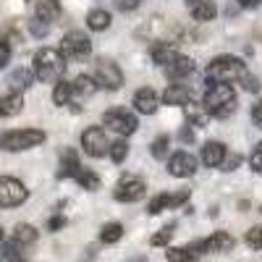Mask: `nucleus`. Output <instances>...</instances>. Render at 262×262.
Segmentation results:
<instances>
[{"label": "nucleus", "mask_w": 262, "mask_h": 262, "mask_svg": "<svg viewBox=\"0 0 262 262\" xmlns=\"http://www.w3.org/2000/svg\"><path fill=\"white\" fill-rule=\"evenodd\" d=\"M24 107V95L21 92H11L0 97V116H16Z\"/></svg>", "instance_id": "22"}, {"label": "nucleus", "mask_w": 262, "mask_h": 262, "mask_svg": "<svg viewBox=\"0 0 262 262\" xmlns=\"http://www.w3.org/2000/svg\"><path fill=\"white\" fill-rule=\"evenodd\" d=\"M32 79H34V74H32L29 69H16V71L8 76V84H11L13 92H21V90H27V86L32 84Z\"/></svg>", "instance_id": "27"}, {"label": "nucleus", "mask_w": 262, "mask_h": 262, "mask_svg": "<svg viewBox=\"0 0 262 262\" xmlns=\"http://www.w3.org/2000/svg\"><path fill=\"white\" fill-rule=\"evenodd\" d=\"M163 210H168V194H158V196H152L149 205H147V212H149V215H160Z\"/></svg>", "instance_id": "35"}, {"label": "nucleus", "mask_w": 262, "mask_h": 262, "mask_svg": "<svg viewBox=\"0 0 262 262\" xmlns=\"http://www.w3.org/2000/svg\"><path fill=\"white\" fill-rule=\"evenodd\" d=\"M252 121H254V126H259L262 128V97L257 100V105L252 107Z\"/></svg>", "instance_id": "44"}, {"label": "nucleus", "mask_w": 262, "mask_h": 262, "mask_svg": "<svg viewBox=\"0 0 262 262\" xmlns=\"http://www.w3.org/2000/svg\"><path fill=\"white\" fill-rule=\"evenodd\" d=\"M66 226V217L63 215H55V217H50L48 221V231H60Z\"/></svg>", "instance_id": "45"}, {"label": "nucleus", "mask_w": 262, "mask_h": 262, "mask_svg": "<svg viewBox=\"0 0 262 262\" xmlns=\"http://www.w3.org/2000/svg\"><path fill=\"white\" fill-rule=\"evenodd\" d=\"M29 32H32L34 37H45V34L50 32V24H45V21H39V18H32V21H29Z\"/></svg>", "instance_id": "39"}, {"label": "nucleus", "mask_w": 262, "mask_h": 262, "mask_svg": "<svg viewBox=\"0 0 262 262\" xmlns=\"http://www.w3.org/2000/svg\"><path fill=\"white\" fill-rule=\"evenodd\" d=\"M0 262H21V252H18L16 242L0 244Z\"/></svg>", "instance_id": "32"}, {"label": "nucleus", "mask_w": 262, "mask_h": 262, "mask_svg": "<svg viewBox=\"0 0 262 262\" xmlns=\"http://www.w3.org/2000/svg\"><path fill=\"white\" fill-rule=\"evenodd\" d=\"M147 194V186H144V181L139 179V176H126L116 184V189H113V196L118 202H126V205H131V202H139L142 196Z\"/></svg>", "instance_id": "10"}, {"label": "nucleus", "mask_w": 262, "mask_h": 262, "mask_svg": "<svg viewBox=\"0 0 262 262\" xmlns=\"http://www.w3.org/2000/svg\"><path fill=\"white\" fill-rule=\"evenodd\" d=\"M76 184L81 189H86V191H95V189H100V176L95 170H90V168H81L76 173Z\"/></svg>", "instance_id": "29"}, {"label": "nucleus", "mask_w": 262, "mask_h": 262, "mask_svg": "<svg viewBox=\"0 0 262 262\" xmlns=\"http://www.w3.org/2000/svg\"><path fill=\"white\" fill-rule=\"evenodd\" d=\"M102 123L111 128V131H116L121 139L128 137V134H134V131L139 128L137 116L131 113L128 107H111V111H105L102 113Z\"/></svg>", "instance_id": "5"}, {"label": "nucleus", "mask_w": 262, "mask_h": 262, "mask_svg": "<svg viewBox=\"0 0 262 262\" xmlns=\"http://www.w3.org/2000/svg\"><path fill=\"white\" fill-rule=\"evenodd\" d=\"M66 74V58L60 50L55 48H42L34 53V76L39 81H60V76Z\"/></svg>", "instance_id": "2"}, {"label": "nucleus", "mask_w": 262, "mask_h": 262, "mask_svg": "<svg viewBox=\"0 0 262 262\" xmlns=\"http://www.w3.org/2000/svg\"><path fill=\"white\" fill-rule=\"evenodd\" d=\"M244 242L249 249H262V226H252L244 236Z\"/></svg>", "instance_id": "34"}, {"label": "nucleus", "mask_w": 262, "mask_h": 262, "mask_svg": "<svg viewBox=\"0 0 262 262\" xmlns=\"http://www.w3.org/2000/svg\"><path fill=\"white\" fill-rule=\"evenodd\" d=\"M205 107L215 118H228L236 113V90L223 81H207L205 92Z\"/></svg>", "instance_id": "1"}, {"label": "nucleus", "mask_w": 262, "mask_h": 262, "mask_svg": "<svg viewBox=\"0 0 262 262\" xmlns=\"http://www.w3.org/2000/svg\"><path fill=\"white\" fill-rule=\"evenodd\" d=\"M247 74V66L242 58H236V55H217L210 60L207 66V81H236V79H242Z\"/></svg>", "instance_id": "3"}, {"label": "nucleus", "mask_w": 262, "mask_h": 262, "mask_svg": "<svg viewBox=\"0 0 262 262\" xmlns=\"http://www.w3.org/2000/svg\"><path fill=\"white\" fill-rule=\"evenodd\" d=\"M121 236H123V226H121L118 221L105 223V226L100 228V242H102V244H116Z\"/></svg>", "instance_id": "28"}, {"label": "nucleus", "mask_w": 262, "mask_h": 262, "mask_svg": "<svg viewBox=\"0 0 262 262\" xmlns=\"http://www.w3.org/2000/svg\"><path fill=\"white\" fill-rule=\"evenodd\" d=\"M238 3H242V8H257L262 0H238Z\"/></svg>", "instance_id": "48"}, {"label": "nucleus", "mask_w": 262, "mask_h": 262, "mask_svg": "<svg viewBox=\"0 0 262 262\" xmlns=\"http://www.w3.org/2000/svg\"><path fill=\"white\" fill-rule=\"evenodd\" d=\"M48 139V134L42 128H16L0 137V149L6 152H21V149H32Z\"/></svg>", "instance_id": "4"}, {"label": "nucleus", "mask_w": 262, "mask_h": 262, "mask_svg": "<svg viewBox=\"0 0 262 262\" xmlns=\"http://www.w3.org/2000/svg\"><path fill=\"white\" fill-rule=\"evenodd\" d=\"M139 3L142 0H116L118 11H134V8H139Z\"/></svg>", "instance_id": "43"}, {"label": "nucleus", "mask_w": 262, "mask_h": 262, "mask_svg": "<svg viewBox=\"0 0 262 262\" xmlns=\"http://www.w3.org/2000/svg\"><path fill=\"white\" fill-rule=\"evenodd\" d=\"M226 155H228V149H226L223 142L210 139V142H205V147H202V163H205L207 168H221L223 160H226Z\"/></svg>", "instance_id": "15"}, {"label": "nucleus", "mask_w": 262, "mask_h": 262, "mask_svg": "<svg viewBox=\"0 0 262 262\" xmlns=\"http://www.w3.org/2000/svg\"><path fill=\"white\" fill-rule=\"evenodd\" d=\"M238 165H242V155H226V160H223V165H221V170H226V173H231V170H236Z\"/></svg>", "instance_id": "41"}, {"label": "nucleus", "mask_w": 262, "mask_h": 262, "mask_svg": "<svg viewBox=\"0 0 262 262\" xmlns=\"http://www.w3.org/2000/svg\"><path fill=\"white\" fill-rule=\"evenodd\" d=\"M184 116H186V123L194 128H202V126H207L210 123V113H207V107H205V102L200 105V102H189V105H184Z\"/></svg>", "instance_id": "17"}, {"label": "nucleus", "mask_w": 262, "mask_h": 262, "mask_svg": "<svg viewBox=\"0 0 262 262\" xmlns=\"http://www.w3.org/2000/svg\"><path fill=\"white\" fill-rule=\"evenodd\" d=\"M196 168H200V160H196L191 152H173V155L168 158V173L173 179H189L196 173Z\"/></svg>", "instance_id": "11"}, {"label": "nucleus", "mask_w": 262, "mask_h": 262, "mask_svg": "<svg viewBox=\"0 0 262 262\" xmlns=\"http://www.w3.org/2000/svg\"><path fill=\"white\" fill-rule=\"evenodd\" d=\"M126 155H128V144H126V139H116V142H111V160H113L116 165H121V163L126 160Z\"/></svg>", "instance_id": "33"}, {"label": "nucleus", "mask_w": 262, "mask_h": 262, "mask_svg": "<svg viewBox=\"0 0 262 262\" xmlns=\"http://www.w3.org/2000/svg\"><path fill=\"white\" fill-rule=\"evenodd\" d=\"M34 18L45 21V24H53V21H58V18H60V0H37Z\"/></svg>", "instance_id": "18"}, {"label": "nucleus", "mask_w": 262, "mask_h": 262, "mask_svg": "<svg viewBox=\"0 0 262 262\" xmlns=\"http://www.w3.org/2000/svg\"><path fill=\"white\" fill-rule=\"evenodd\" d=\"M134 107H137V113H142V116L158 113V107H160L158 92L152 90V86H142V90H137L134 92Z\"/></svg>", "instance_id": "12"}, {"label": "nucleus", "mask_w": 262, "mask_h": 262, "mask_svg": "<svg viewBox=\"0 0 262 262\" xmlns=\"http://www.w3.org/2000/svg\"><path fill=\"white\" fill-rule=\"evenodd\" d=\"M189 11H191V18H194V21H212L215 13H217V8H215L212 0H200V3L191 6Z\"/></svg>", "instance_id": "26"}, {"label": "nucleus", "mask_w": 262, "mask_h": 262, "mask_svg": "<svg viewBox=\"0 0 262 262\" xmlns=\"http://www.w3.org/2000/svg\"><path fill=\"white\" fill-rule=\"evenodd\" d=\"M11 60V45L6 39H0V66H6Z\"/></svg>", "instance_id": "42"}, {"label": "nucleus", "mask_w": 262, "mask_h": 262, "mask_svg": "<svg viewBox=\"0 0 262 262\" xmlns=\"http://www.w3.org/2000/svg\"><path fill=\"white\" fill-rule=\"evenodd\" d=\"M60 53L63 58H74V60H81L92 53V42L90 37H86L84 32L74 29L69 34H63V42H60Z\"/></svg>", "instance_id": "8"}, {"label": "nucleus", "mask_w": 262, "mask_h": 262, "mask_svg": "<svg viewBox=\"0 0 262 262\" xmlns=\"http://www.w3.org/2000/svg\"><path fill=\"white\" fill-rule=\"evenodd\" d=\"M168 262H191V257L186 254V249L184 247H179V249H168Z\"/></svg>", "instance_id": "40"}, {"label": "nucleus", "mask_w": 262, "mask_h": 262, "mask_svg": "<svg viewBox=\"0 0 262 262\" xmlns=\"http://www.w3.org/2000/svg\"><path fill=\"white\" fill-rule=\"evenodd\" d=\"M13 242H16L18 247L34 244V242H37V228L29 226V223H18V226L13 228Z\"/></svg>", "instance_id": "25"}, {"label": "nucleus", "mask_w": 262, "mask_h": 262, "mask_svg": "<svg viewBox=\"0 0 262 262\" xmlns=\"http://www.w3.org/2000/svg\"><path fill=\"white\" fill-rule=\"evenodd\" d=\"M111 13L107 11H102V8H95V11H90L86 13V27H90L92 32H105L107 27H111Z\"/></svg>", "instance_id": "23"}, {"label": "nucleus", "mask_w": 262, "mask_h": 262, "mask_svg": "<svg viewBox=\"0 0 262 262\" xmlns=\"http://www.w3.org/2000/svg\"><path fill=\"white\" fill-rule=\"evenodd\" d=\"M186 3H189V8H191V6H196V3H200V0H186Z\"/></svg>", "instance_id": "49"}, {"label": "nucleus", "mask_w": 262, "mask_h": 262, "mask_svg": "<svg viewBox=\"0 0 262 262\" xmlns=\"http://www.w3.org/2000/svg\"><path fill=\"white\" fill-rule=\"evenodd\" d=\"M259 212H262V207H259Z\"/></svg>", "instance_id": "51"}, {"label": "nucleus", "mask_w": 262, "mask_h": 262, "mask_svg": "<svg viewBox=\"0 0 262 262\" xmlns=\"http://www.w3.org/2000/svg\"><path fill=\"white\" fill-rule=\"evenodd\" d=\"M95 81H97V86H102V90L116 92V90L123 86V71L118 69V63L107 60V58H100L95 63Z\"/></svg>", "instance_id": "6"}, {"label": "nucleus", "mask_w": 262, "mask_h": 262, "mask_svg": "<svg viewBox=\"0 0 262 262\" xmlns=\"http://www.w3.org/2000/svg\"><path fill=\"white\" fill-rule=\"evenodd\" d=\"M179 139L186 142V144H191V142H194V128H191V126H184V128L179 131Z\"/></svg>", "instance_id": "46"}, {"label": "nucleus", "mask_w": 262, "mask_h": 262, "mask_svg": "<svg viewBox=\"0 0 262 262\" xmlns=\"http://www.w3.org/2000/svg\"><path fill=\"white\" fill-rule=\"evenodd\" d=\"M81 170L79 158L74 149H66L60 155V168H58V179H76V173Z\"/></svg>", "instance_id": "20"}, {"label": "nucleus", "mask_w": 262, "mask_h": 262, "mask_svg": "<svg viewBox=\"0 0 262 262\" xmlns=\"http://www.w3.org/2000/svg\"><path fill=\"white\" fill-rule=\"evenodd\" d=\"M176 55H179L176 45L168 42V39H155L149 45V58H152V63H158V66H170Z\"/></svg>", "instance_id": "13"}, {"label": "nucleus", "mask_w": 262, "mask_h": 262, "mask_svg": "<svg viewBox=\"0 0 262 262\" xmlns=\"http://www.w3.org/2000/svg\"><path fill=\"white\" fill-rule=\"evenodd\" d=\"M97 254V247H86V254H84V262H92Z\"/></svg>", "instance_id": "47"}, {"label": "nucleus", "mask_w": 262, "mask_h": 262, "mask_svg": "<svg viewBox=\"0 0 262 262\" xmlns=\"http://www.w3.org/2000/svg\"><path fill=\"white\" fill-rule=\"evenodd\" d=\"M29 3H32V0H29Z\"/></svg>", "instance_id": "52"}, {"label": "nucleus", "mask_w": 262, "mask_h": 262, "mask_svg": "<svg viewBox=\"0 0 262 262\" xmlns=\"http://www.w3.org/2000/svg\"><path fill=\"white\" fill-rule=\"evenodd\" d=\"M53 102L55 105H71L74 102V84L71 81H66V79H60L58 84H55V90H53Z\"/></svg>", "instance_id": "24"}, {"label": "nucleus", "mask_w": 262, "mask_h": 262, "mask_svg": "<svg viewBox=\"0 0 262 262\" xmlns=\"http://www.w3.org/2000/svg\"><path fill=\"white\" fill-rule=\"evenodd\" d=\"M168 144H170V137L168 134H160L155 142L149 144V152H152V158H158V160H165L168 158Z\"/></svg>", "instance_id": "31"}, {"label": "nucleus", "mask_w": 262, "mask_h": 262, "mask_svg": "<svg viewBox=\"0 0 262 262\" xmlns=\"http://www.w3.org/2000/svg\"><path fill=\"white\" fill-rule=\"evenodd\" d=\"M186 200H189V189H181V191H176V194H168V210L181 207Z\"/></svg>", "instance_id": "36"}, {"label": "nucleus", "mask_w": 262, "mask_h": 262, "mask_svg": "<svg viewBox=\"0 0 262 262\" xmlns=\"http://www.w3.org/2000/svg\"><path fill=\"white\" fill-rule=\"evenodd\" d=\"M236 247V238L226 231H215L210 238H205V252H212V254H226Z\"/></svg>", "instance_id": "16"}, {"label": "nucleus", "mask_w": 262, "mask_h": 262, "mask_svg": "<svg viewBox=\"0 0 262 262\" xmlns=\"http://www.w3.org/2000/svg\"><path fill=\"white\" fill-rule=\"evenodd\" d=\"M160 100H163V105H170V107H173V105H181V107H184V105L194 102V92L189 90L186 84H170L168 90L163 92Z\"/></svg>", "instance_id": "14"}, {"label": "nucleus", "mask_w": 262, "mask_h": 262, "mask_svg": "<svg viewBox=\"0 0 262 262\" xmlns=\"http://www.w3.org/2000/svg\"><path fill=\"white\" fill-rule=\"evenodd\" d=\"M81 147L84 152L90 158H105V155H111V142H107L105 137V131L100 126H90L81 134Z\"/></svg>", "instance_id": "9"}, {"label": "nucleus", "mask_w": 262, "mask_h": 262, "mask_svg": "<svg viewBox=\"0 0 262 262\" xmlns=\"http://www.w3.org/2000/svg\"><path fill=\"white\" fill-rule=\"evenodd\" d=\"M238 81H242V86H244L247 92H252V95H254V92H259V79H257L254 74H249V71H247Z\"/></svg>", "instance_id": "38"}, {"label": "nucleus", "mask_w": 262, "mask_h": 262, "mask_svg": "<svg viewBox=\"0 0 262 262\" xmlns=\"http://www.w3.org/2000/svg\"><path fill=\"white\" fill-rule=\"evenodd\" d=\"M173 233H176V223H168V226H163L155 236L149 238V244H152V247H168V242L173 238Z\"/></svg>", "instance_id": "30"}, {"label": "nucleus", "mask_w": 262, "mask_h": 262, "mask_svg": "<svg viewBox=\"0 0 262 262\" xmlns=\"http://www.w3.org/2000/svg\"><path fill=\"white\" fill-rule=\"evenodd\" d=\"M29 189L13 176H0V207H18L27 202Z\"/></svg>", "instance_id": "7"}, {"label": "nucleus", "mask_w": 262, "mask_h": 262, "mask_svg": "<svg viewBox=\"0 0 262 262\" xmlns=\"http://www.w3.org/2000/svg\"><path fill=\"white\" fill-rule=\"evenodd\" d=\"M71 84H74V97H79V100H84V97H92V95L97 92V81H95V76H86V74H81V76H76Z\"/></svg>", "instance_id": "21"}, {"label": "nucleus", "mask_w": 262, "mask_h": 262, "mask_svg": "<svg viewBox=\"0 0 262 262\" xmlns=\"http://www.w3.org/2000/svg\"><path fill=\"white\" fill-rule=\"evenodd\" d=\"M0 244H3V226H0Z\"/></svg>", "instance_id": "50"}, {"label": "nucleus", "mask_w": 262, "mask_h": 262, "mask_svg": "<svg viewBox=\"0 0 262 262\" xmlns=\"http://www.w3.org/2000/svg\"><path fill=\"white\" fill-rule=\"evenodd\" d=\"M165 71H168L170 79H184V76L194 74V60H191L189 55H181V53H179L176 58H173L170 66H165Z\"/></svg>", "instance_id": "19"}, {"label": "nucleus", "mask_w": 262, "mask_h": 262, "mask_svg": "<svg viewBox=\"0 0 262 262\" xmlns=\"http://www.w3.org/2000/svg\"><path fill=\"white\" fill-rule=\"evenodd\" d=\"M249 165H252V170H254V173H259V176H262V142L252 149V155H249Z\"/></svg>", "instance_id": "37"}]
</instances>
